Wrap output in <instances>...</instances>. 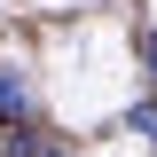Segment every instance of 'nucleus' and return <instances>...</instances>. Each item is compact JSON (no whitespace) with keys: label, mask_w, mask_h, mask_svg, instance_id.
Here are the masks:
<instances>
[{"label":"nucleus","mask_w":157,"mask_h":157,"mask_svg":"<svg viewBox=\"0 0 157 157\" xmlns=\"http://www.w3.org/2000/svg\"><path fill=\"white\" fill-rule=\"evenodd\" d=\"M0 126H32V78L16 71V63H0Z\"/></svg>","instance_id":"f257e3e1"},{"label":"nucleus","mask_w":157,"mask_h":157,"mask_svg":"<svg viewBox=\"0 0 157 157\" xmlns=\"http://www.w3.org/2000/svg\"><path fill=\"white\" fill-rule=\"evenodd\" d=\"M126 126H134L141 141H157V102H134V110H126Z\"/></svg>","instance_id":"f03ea898"},{"label":"nucleus","mask_w":157,"mask_h":157,"mask_svg":"<svg viewBox=\"0 0 157 157\" xmlns=\"http://www.w3.org/2000/svg\"><path fill=\"white\" fill-rule=\"evenodd\" d=\"M141 63H149V78H157V39H141Z\"/></svg>","instance_id":"7ed1b4c3"},{"label":"nucleus","mask_w":157,"mask_h":157,"mask_svg":"<svg viewBox=\"0 0 157 157\" xmlns=\"http://www.w3.org/2000/svg\"><path fill=\"white\" fill-rule=\"evenodd\" d=\"M39 157H63V149H47V141H39Z\"/></svg>","instance_id":"20e7f679"}]
</instances>
